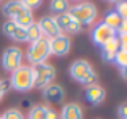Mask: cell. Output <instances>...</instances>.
<instances>
[{"instance_id": "15", "label": "cell", "mask_w": 127, "mask_h": 119, "mask_svg": "<svg viewBox=\"0 0 127 119\" xmlns=\"http://www.w3.org/2000/svg\"><path fill=\"white\" fill-rule=\"evenodd\" d=\"M121 48V45H119V39L118 37H113L109 39L108 42H105V44L101 45V57L105 61H113L114 60V55L116 52Z\"/></svg>"}, {"instance_id": "14", "label": "cell", "mask_w": 127, "mask_h": 119, "mask_svg": "<svg viewBox=\"0 0 127 119\" xmlns=\"http://www.w3.org/2000/svg\"><path fill=\"white\" fill-rule=\"evenodd\" d=\"M58 119H84V110L76 101L66 103L63 105L61 111L58 113Z\"/></svg>"}, {"instance_id": "12", "label": "cell", "mask_w": 127, "mask_h": 119, "mask_svg": "<svg viewBox=\"0 0 127 119\" xmlns=\"http://www.w3.org/2000/svg\"><path fill=\"white\" fill-rule=\"evenodd\" d=\"M37 26L40 29L42 35L47 39H52L55 35L60 34V29H58V24L55 21V16H43L37 21Z\"/></svg>"}, {"instance_id": "2", "label": "cell", "mask_w": 127, "mask_h": 119, "mask_svg": "<svg viewBox=\"0 0 127 119\" xmlns=\"http://www.w3.org/2000/svg\"><path fill=\"white\" fill-rule=\"evenodd\" d=\"M10 87L16 92H29L34 89V74H32V66L21 64L18 69L10 72Z\"/></svg>"}, {"instance_id": "24", "label": "cell", "mask_w": 127, "mask_h": 119, "mask_svg": "<svg viewBox=\"0 0 127 119\" xmlns=\"http://www.w3.org/2000/svg\"><path fill=\"white\" fill-rule=\"evenodd\" d=\"M21 3L29 10H34V8H39V6L43 3V0H21Z\"/></svg>"}, {"instance_id": "20", "label": "cell", "mask_w": 127, "mask_h": 119, "mask_svg": "<svg viewBox=\"0 0 127 119\" xmlns=\"http://www.w3.org/2000/svg\"><path fill=\"white\" fill-rule=\"evenodd\" d=\"M26 37H28V42H34V40H37V39L42 37V32H40V29H39V26H37L35 21L32 23L31 26L26 28Z\"/></svg>"}, {"instance_id": "8", "label": "cell", "mask_w": 127, "mask_h": 119, "mask_svg": "<svg viewBox=\"0 0 127 119\" xmlns=\"http://www.w3.org/2000/svg\"><path fill=\"white\" fill-rule=\"evenodd\" d=\"M72 47V40L69 35L60 32L58 35L50 39V55H55V57H66V55L71 52Z\"/></svg>"}, {"instance_id": "28", "label": "cell", "mask_w": 127, "mask_h": 119, "mask_svg": "<svg viewBox=\"0 0 127 119\" xmlns=\"http://www.w3.org/2000/svg\"><path fill=\"white\" fill-rule=\"evenodd\" d=\"M47 119H58V113H56V110H53V108L48 106V110H47Z\"/></svg>"}, {"instance_id": "23", "label": "cell", "mask_w": 127, "mask_h": 119, "mask_svg": "<svg viewBox=\"0 0 127 119\" xmlns=\"http://www.w3.org/2000/svg\"><path fill=\"white\" fill-rule=\"evenodd\" d=\"M114 11L118 13L119 16H121L122 19H127V0H124V2H119L116 3V8Z\"/></svg>"}, {"instance_id": "9", "label": "cell", "mask_w": 127, "mask_h": 119, "mask_svg": "<svg viewBox=\"0 0 127 119\" xmlns=\"http://www.w3.org/2000/svg\"><path fill=\"white\" fill-rule=\"evenodd\" d=\"M116 37V31L114 29H111L109 26H106L103 21L96 23L95 26H93V29L90 31V39H92V42L95 45H98V47H101L105 42H108L109 39Z\"/></svg>"}, {"instance_id": "26", "label": "cell", "mask_w": 127, "mask_h": 119, "mask_svg": "<svg viewBox=\"0 0 127 119\" xmlns=\"http://www.w3.org/2000/svg\"><path fill=\"white\" fill-rule=\"evenodd\" d=\"M118 116L119 119H127V103L126 101H122L118 106Z\"/></svg>"}, {"instance_id": "10", "label": "cell", "mask_w": 127, "mask_h": 119, "mask_svg": "<svg viewBox=\"0 0 127 119\" xmlns=\"http://www.w3.org/2000/svg\"><path fill=\"white\" fill-rule=\"evenodd\" d=\"M2 31L3 34L6 35V37H10L11 40L18 42V44H21V42H28V37H26V29L21 28V26H18L15 21H5L2 26Z\"/></svg>"}, {"instance_id": "7", "label": "cell", "mask_w": 127, "mask_h": 119, "mask_svg": "<svg viewBox=\"0 0 127 119\" xmlns=\"http://www.w3.org/2000/svg\"><path fill=\"white\" fill-rule=\"evenodd\" d=\"M55 21H56V24H58L60 32H63V34H66V35L68 34H79V32L82 31V28H84L77 19H74L71 15H69V11L61 13V15H56Z\"/></svg>"}, {"instance_id": "18", "label": "cell", "mask_w": 127, "mask_h": 119, "mask_svg": "<svg viewBox=\"0 0 127 119\" xmlns=\"http://www.w3.org/2000/svg\"><path fill=\"white\" fill-rule=\"evenodd\" d=\"M47 105H34L28 113V119H47Z\"/></svg>"}, {"instance_id": "16", "label": "cell", "mask_w": 127, "mask_h": 119, "mask_svg": "<svg viewBox=\"0 0 127 119\" xmlns=\"http://www.w3.org/2000/svg\"><path fill=\"white\" fill-rule=\"evenodd\" d=\"M2 10H3V15L8 19H15L21 11H24L26 6L21 3V0H8V2L3 3Z\"/></svg>"}, {"instance_id": "5", "label": "cell", "mask_w": 127, "mask_h": 119, "mask_svg": "<svg viewBox=\"0 0 127 119\" xmlns=\"http://www.w3.org/2000/svg\"><path fill=\"white\" fill-rule=\"evenodd\" d=\"M32 74H34V87L43 89L47 85L53 84L56 77V69L50 63H40V64L32 66Z\"/></svg>"}, {"instance_id": "13", "label": "cell", "mask_w": 127, "mask_h": 119, "mask_svg": "<svg viewBox=\"0 0 127 119\" xmlns=\"http://www.w3.org/2000/svg\"><path fill=\"white\" fill-rule=\"evenodd\" d=\"M42 95L48 103H63L64 98V89L60 84H50L42 89Z\"/></svg>"}, {"instance_id": "4", "label": "cell", "mask_w": 127, "mask_h": 119, "mask_svg": "<svg viewBox=\"0 0 127 119\" xmlns=\"http://www.w3.org/2000/svg\"><path fill=\"white\" fill-rule=\"evenodd\" d=\"M69 15L74 19H77L82 26H90L98 18V8L92 2H79L76 5L69 6Z\"/></svg>"}, {"instance_id": "17", "label": "cell", "mask_w": 127, "mask_h": 119, "mask_svg": "<svg viewBox=\"0 0 127 119\" xmlns=\"http://www.w3.org/2000/svg\"><path fill=\"white\" fill-rule=\"evenodd\" d=\"M122 21H126V19H122L114 10H108V11L105 13V16H103V23H105L106 26H109L111 29H114V31L119 28V24H121Z\"/></svg>"}, {"instance_id": "27", "label": "cell", "mask_w": 127, "mask_h": 119, "mask_svg": "<svg viewBox=\"0 0 127 119\" xmlns=\"http://www.w3.org/2000/svg\"><path fill=\"white\" fill-rule=\"evenodd\" d=\"M116 35L121 37V35H127V21H122L119 24V28L116 29Z\"/></svg>"}, {"instance_id": "11", "label": "cell", "mask_w": 127, "mask_h": 119, "mask_svg": "<svg viewBox=\"0 0 127 119\" xmlns=\"http://www.w3.org/2000/svg\"><path fill=\"white\" fill-rule=\"evenodd\" d=\"M85 100L89 101L92 106H98L105 101L106 98V90L105 87H101L100 84H93V85H89L85 87V93H84Z\"/></svg>"}, {"instance_id": "1", "label": "cell", "mask_w": 127, "mask_h": 119, "mask_svg": "<svg viewBox=\"0 0 127 119\" xmlns=\"http://www.w3.org/2000/svg\"><path fill=\"white\" fill-rule=\"evenodd\" d=\"M69 76L76 82L85 85V87L98 84V76H96L93 66L87 60H76V61H72L71 66H69Z\"/></svg>"}, {"instance_id": "25", "label": "cell", "mask_w": 127, "mask_h": 119, "mask_svg": "<svg viewBox=\"0 0 127 119\" xmlns=\"http://www.w3.org/2000/svg\"><path fill=\"white\" fill-rule=\"evenodd\" d=\"M10 82H8V79H0V101H2V98L5 97V93L10 90Z\"/></svg>"}, {"instance_id": "3", "label": "cell", "mask_w": 127, "mask_h": 119, "mask_svg": "<svg viewBox=\"0 0 127 119\" xmlns=\"http://www.w3.org/2000/svg\"><path fill=\"white\" fill-rule=\"evenodd\" d=\"M50 57V39L42 37L31 42L26 50V60L29 61V66H35L45 63Z\"/></svg>"}, {"instance_id": "31", "label": "cell", "mask_w": 127, "mask_h": 119, "mask_svg": "<svg viewBox=\"0 0 127 119\" xmlns=\"http://www.w3.org/2000/svg\"><path fill=\"white\" fill-rule=\"evenodd\" d=\"M0 119H2V116H0Z\"/></svg>"}, {"instance_id": "6", "label": "cell", "mask_w": 127, "mask_h": 119, "mask_svg": "<svg viewBox=\"0 0 127 119\" xmlns=\"http://www.w3.org/2000/svg\"><path fill=\"white\" fill-rule=\"evenodd\" d=\"M24 53L19 47H6L2 53V68L6 72H13L23 64Z\"/></svg>"}, {"instance_id": "21", "label": "cell", "mask_w": 127, "mask_h": 119, "mask_svg": "<svg viewBox=\"0 0 127 119\" xmlns=\"http://www.w3.org/2000/svg\"><path fill=\"white\" fill-rule=\"evenodd\" d=\"M113 61L119 66V69H126L127 68V50H124V48H119V50L116 52L114 60H113Z\"/></svg>"}, {"instance_id": "19", "label": "cell", "mask_w": 127, "mask_h": 119, "mask_svg": "<svg viewBox=\"0 0 127 119\" xmlns=\"http://www.w3.org/2000/svg\"><path fill=\"white\" fill-rule=\"evenodd\" d=\"M69 2L68 0H50V11L55 15H61L69 10Z\"/></svg>"}, {"instance_id": "29", "label": "cell", "mask_w": 127, "mask_h": 119, "mask_svg": "<svg viewBox=\"0 0 127 119\" xmlns=\"http://www.w3.org/2000/svg\"><path fill=\"white\" fill-rule=\"evenodd\" d=\"M69 2V0H68ZM71 2H76V3H79V2H82V0H71Z\"/></svg>"}, {"instance_id": "30", "label": "cell", "mask_w": 127, "mask_h": 119, "mask_svg": "<svg viewBox=\"0 0 127 119\" xmlns=\"http://www.w3.org/2000/svg\"><path fill=\"white\" fill-rule=\"evenodd\" d=\"M106 2H113V3H114V0H106Z\"/></svg>"}, {"instance_id": "22", "label": "cell", "mask_w": 127, "mask_h": 119, "mask_svg": "<svg viewBox=\"0 0 127 119\" xmlns=\"http://www.w3.org/2000/svg\"><path fill=\"white\" fill-rule=\"evenodd\" d=\"M2 119H24V114L18 108H8L6 111H3Z\"/></svg>"}]
</instances>
